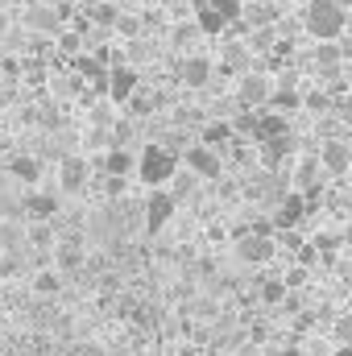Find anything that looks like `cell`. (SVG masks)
Masks as SVG:
<instances>
[{
  "label": "cell",
  "mask_w": 352,
  "mask_h": 356,
  "mask_svg": "<svg viewBox=\"0 0 352 356\" xmlns=\"http://www.w3.org/2000/svg\"><path fill=\"white\" fill-rule=\"evenodd\" d=\"M269 46H273V33H269V29L262 25V29L249 38V50H269Z\"/></svg>",
  "instance_id": "cell-36"
},
{
  "label": "cell",
  "mask_w": 352,
  "mask_h": 356,
  "mask_svg": "<svg viewBox=\"0 0 352 356\" xmlns=\"http://www.w3.org/2000/svg\"><path fill=\"white\" fill-rule=\"evenodd\" d=\"M21 249H25V224L0 220V253H21Z\"/></svg>",
  "instance_id": "cell-21"
},
{
  "label": "cell",
  "mask_w": 352,
  "mask_h": 356,
  "mask_svg": "<svg viewBox=\"0 0 352 356\" xmlns=\"http://www.w3.org/2000/svg\"><path fill=\"white\" fill-rule=\"evenodd\" d=\"M269 108H278V112H290V108H303V95L294 88H273V99H269Z\"/></svg>",
  "instance_id": "cell-28"
},
{
  "label": "cell",
  "mask_w": 352,
  "mask_h": 356,
  "mask_svg": "<svg viewBox=\"0 0 352 356\" xmlns=\"http://www.w3.org/2000/svg\"><path fill=\"white\" fill-rule=\"evenodd\" d=\"M199 182H203V178L195 175V170H186V166H178V175L170 178L166 186H170V195H175L178 203H182V199H191V195H195V186H199Z\"/></svg>",
  "instance_id": "cell-23"
},
{
  "label": "cell",
  "mask_w": 352,
  "mask_h": 356,
  "mask_svg": "<svg viewBox=\"0 0 352 356\" xmlns=\"http://www.w3.org/2000/svg\"><path fill=\"white\" fill-rule=\"evenodd\" d=\"M8 178L13 182H25V186H38V178H42V162L33 158V154H17V158H8Z\"/></svg>",
  "instance_id": "cell-17"
},
{
  "label": "cell",
  "mask_w": 352,
  "mask_h": 356,
  "mask_svg": "<svg viewBox=\"0 0 352 356\" xmlns=\"http://www.w3.org/2000/svg\"><path fill=\"white\" fill-rule=\"evenodd\" d=\"M175 211H178V199L166 191V186H154V191H150V199L141 203V228H145L150 236H158V232H166V228H170Z\"/></svg>",
  "instance_id": "cell-4"
},
{
  "label": "cell",
  "mask_w": 352,
  "mask_h": 356,
  "mask_svg": "<svg viewBox=\"0 0 352 356\" xmlns=\"http://www.w3.org/2000/svg\"><path fill=\"white\" fill-rule=\"evenodd\" d=\"M137 88H141V75H137V67H129V63H116V67L108 71V99H112V104H129Z\"/></svg>",
  "instance_id": "cell-12"
},
{
  "label": "cell",
  "mask_w": 352,
  "mask_h": 356,
  "mask_svg": "<svg viewBox=\"0 0 352 356\" xmlns=\"http://www.w3.org/2000/svg\"><path fill=\"white\" fill-rule=\"evenodd\" d=\"M319 162H323L328 178H349L352 175V145L340 141V137H328L319 145Z\"/></svg>",
  "instance_id": "cell-11"
},
{
  "label": "cell",
  "mask_w": 352,
  "mask_h": 356,
  "mask_svg": "<svg viewBox=\"0 0 352 356\" xmlns=\"http://www.w3.org/2000/svg\"><path fill=\"white\" fill-rule=\"evenodd\" d=\"M199 33H203L199 25H178L175 33H170V42H175V46H191V42H195Z\"/></svg>",
  "instance_id": "cell-32"
},
{
  "label": "cell",
  "mask_w": 352,
  "mask_h": 356,
  "mask_svg": "<svg viewBox=\"0 0 352 356\" xmlns=\"http://www.w3.org/2000/svg\"><path fill=\"white\" fill-rule=\"evenodd\" d=\"M195 25L207 33V38H216V33H224L228 29V21H224V13L211 4V0H195Z\"/></svg>",
  "instance_id": "cell-18"
},
{
  "label": "cell",
  "mask_w": 352,
  "mask_h": 356,
  "mask_svg": "<svg viewBox=\"0 0 352 356\" xmlns=\"http://www.w3.org/2000/svg\"><path fill=\"white\" fill-rule=\"evenodd\" d=\"M88 17H91V25H112V29H116V21H120V13H116L112 4H104V0H99V4H91Z\"/></svg>",
  "instance_id": "cell-29"
},
{
  "label": "cell",
  "mask_w": 352,
  "mask_h": 356,
  "mask_svg": "<svg viewBox=\"0 0 352 356\" xmlns=\"http://www.w3.org/2000/svg\"><path fill=\"white\" fill-rule=\"evenodd\" d=\"M63 17L67 13H54V8H29L25 13V25L38 29V33H63Z\"/></svg>",
  "instance_id": "cell-19"
},
{
  "label": "cell",
  "mask_w": 352,
  "mask_h": 356,
  "mask_svg": "<svg viewBox=\"0 0 352 356\" xmlns=\"http://www.w3.org/2000/svg\"><path fill=\"white\" fill-rule=\"evenodd\" d=\"M211 4L224 13V21H228V25H232V21H241V13H245V8H241V0H211Z\"/></svg>",
  "instance_id": "cell-34"
},
{
  "label": "cell",
  "mask_w": 352,
  "mask_h": 356,
  "mask_svg": "<svg viewBox=\"0 0 352 356\" xmlns=\"http://www.w3.org/2000/svg\"><path fill=\"white\" fill-rule=\"evenodd\" d=\"M71 356H104V348L91 340V344H75V353H71Z\"/></svg>",
  "instance_id": "cell-39"
},
{
  "label": "cell",
  "mask_w": 352,
  "mask_h": 356,
  "mask_svg": "<svg viewBox=\"0 0 352 356\" xmlns=\"http://www.w3.org/2000/svg\"><path fill=\"white\" fill-rule=\"evenodd\" d=\"M332 344L336 348H352V311H340L332 319Z\"/></svg>",
  "instance_id": "cell-27"
},
{
  "label": "cell",
  "mask_w": 352,
  "mask_h": 356,
  "mask_svg": "<svg viewBox=\"0 0 352 356\" xmlns=\"http://www.w3.org/2000/svg\"><path fill=\"white\" fill-rule=\"evenodd\" d=\"M116 29H120L125 38H137V33H141V21H137V17H120V21H116Z\"/></svg>",
  "instance_id": "cell-37"
},
{
  "label": "cell",
  "mask_w": 352,
  "mask_h": 356,
  "mask_svg": "<svg viewBox=\"0 0 352 356\" xmlns=\"http://www.w3.org/2000/svg\"><path fill=\"white\" fill-rule=\"evenodd\" d=\"M303 25L315 42H336L349 25V8L340 0H307L303 8Z\"/></svg>",
  "instance_id": "cell-2"
},
{
  "label": "cell",
  "mask_w": 352,
  "mask_h": 356,
  "mask_svg": "<svg viewBox=\"0 0 352 356\" xmlns=\"http://www.w3.org/2000/svg\"><path fill=\"white\" fill-rule=\"evenodd\" d=\"M199 141L220 149L224 141H237V129H232V120H207V124H203V133H199Z\"/></svg>",
  "instance_id": "cell-22"
},
{
  "label": "cell",
  "mask_w": 352,
  "mask_h": 356,
  "mask_svg": "<svg viewBox=\"0 0 352 356\" xmlns=\"http://www.w3.org/2000/svg\"><path fill=\"white\" fill-rule=\"evenodd\" d=\"M311 245H315V253H336L340 249V232H315Z\"/></svg>",
  "instance_id": "cell-31"
},
{
  "label": "cell",
  "mask_w": 352,
  "mask_h": 356,
  "mask_svg": "<svg viewBox=\"0 0 352 356\" xmlns=\"http://www.w3.org/2000/svg\"><path fill=\"white\" fill-rule=\"evenodd\" d=\"M58 216H63V195L38 186L21 195V220H58Z\"/></svg>",
  "instance_id": "cell-9"
},
{
  "label": "cell",
  "mask_w": 352,
  "mask_h": 356,
  "mask_svg": "<svg viewBox=\"0 0 352 356\" xmlns=\"http://www.w3.org/2000/svg\"><path fill=\"white\" fill-rule=\"evenodd\" d=\"M340 58H344V54H340L336 42H319V46H315V63H319L323 75H340Z\"/></svg>",
  "instance_id": "cell-24"
},
{
  "label": "cell",
  "mask_w": 352,
  "mask_h": 356,
  "mask_svg": "<svg viewBox=\"0 0 352 356\" xmlns=\"http://www.w3.org/2000/svg\"><path fill=\"white\" fill-rule=\"evenodd\" d=\"M332 356H352V348H336V353H332Z\"/></svg>",
  "instance_id": "cell-40"
},
{
  "label": "cell",
  "mask_w": 352,
  "mask_h": 356,
  "mask_svg": "<svg viewBox=\"0 0 352 356\" xmlns=\"http://www.w3.org/2000/svg\"><path fill=\"white\" fill-rule=\"evenodd\" d=\"M303 216H307V195H303V191H290V195L278 203V211H273V228H294Z\"/></svg>",
  "instance_id": "cell-16"
},
{
  "label": "cell",
  "mask_w": 352,
  "mask_h": 356,
  "mask_svg": "<svg viewBox=\"0 0 352 356\" xmlns=\"http://www.w3.org/2000/svg\"><path fill=\"white\" fill-rule=\"evenodd\" d=\"M286 294H290V286H286V282H265V286H262V302H265V307L286 302Z\"/></svg>",
  "instance_id": "cell-30"
},
{
  "label": "cell",
  "mask_w": 352,
  "mask_h": 356,
  "mask_svg": "<svg viewBox=\"0 0 352 356\" xmlns=\"http://www.w3.org/2000/svg\"><path fill=\"white\" fill-rule=\"evenodd\" d=\"M178 79H182V88H207L211 83V58H203V54H186L182 63H178Z\"/></svg>",
  "instance_id": "cell-15"
},
{
  "label": "cell",
  "mask_w": 352,
  "mask_h": 356,
  "mask_svg": "<svg viewBox=\"0 0 352 356\" xmlns=\"http://www.w3.org/2000/svg\"><path fill=\"white\" fill-rule=\"evenodd\" d=\"M273 79L265 75V71H245L241 79H237V108H269V99H273Z\"/></svg>",
  "instance_id": "cell-7"
},
{
  "label": "cell",
  "mask_w": 352,
  "mask_h": 356,
  "mask_svg": "<svg viewBox=\"0 0 352 356\" xmlns=\"http://www.w3.org/2000/svg\"><path fill=\"white\" fill-rule=\"evenodd\" d=\"M232 253H237V261L241 266H265V261H273V253H278V241L269 236V228L265 224H253V228H241L237 236H232Z\"/></svg>",
  "instance_id": "cell-3"
},
{
  "label": "cell",
  "mask_w": 352,
  "mask_h": 356,
  "mask_svg": "<svg viewBox=\"0 0 352 356\" xmlns=\"http://www.w3.org/2000/svg\"><path fill=\"white\" fill-rule=\"evenodd\" d=\"M83 42H88L83 29H63V33H58V54H63V58H79V54H83Z\"/></svg>",
  "instance_id": "cell-25"
},
{
  "label": "cell",
  "mask_w": 352,
  "mask_h": 356,
  "mask_svg": "<svg viewBox=\"0 0 352 356\" xmlns=\"http://www.w3.org/2000/svg\"><path fill=\"white\" fill-rule=\"evenodd\" d=\"M182 166H186V170H195L203 182H220V178H224V154H220L216 145L195 141V145H186V149H182Z\"/></svg>",
  "instance_id": "cell-5"
},
{
  "label": "cell",
  "mask_w": 352,
  "mask_h": 356,
  "mask_svg": "<svg viewBox=\"0 0 352 356\" xmlns=\"http://www.w3.org/2000/svg\"><path fill=\"white\" fill-rule=\"evenodd\" d=\"M303 104H307L311 112H328V108H336V99H328L323 91H311V95H303Z\"/></svg>",
  "instance_id": "cell-33"
},
{
  "label": "cell",
  "mask_w": 352,
  "mask_h": 356,
  "mask_svg": "<svg viewBox=\"0 0 352 356\" xmlns=\"http://www.w3.org/2000/svg\"><path fill=\"white\" fill-rule=\"evenodd\" d=\"M125 108H129V116H133V120H145V116H154V112L162 108V95H158V91L137 88V91H133V99H129Z\"/></svg>",
  "instance_id": "cell-20"
},
{
  "label": "cell",
  "mask_w": 352,
  "mask_h": 356,
  "mask_svg": "<svg viewBox=\"0 0 352 356\" xmlns=\"http://www.w3.org/2000/svg\"><path fill=\"white\" fill-rule=\"evenodd\" d=\"M323 178H328V170H323V162H319V158H298V162H294V170H290V191H303V195H307V203H311V199L319 195Z\"/></svg>",
  "instance_id": "cell-10"
},
{
  "label": "cell",
  "mask_w": 352,
  "mask_h": 356,
  "mask_svg": "<svg viewBox=\"0 0 352 356\" xmlns=\"http://www.w3.org/2000/svg\"><path fill=\"white\" fill-rule=\"evenodd\" d=\"M178 166H182V158H178L170 145H162V141H150V145H141L137 149V178H141V186H166L170 178L178 175Z\"/></svg>",
  "instance_id": "cell-1"
},
{
  "label": "cell",
  "mask_w": 352,
  "mask_h": 356,
  "mask_svg": "<svg viewBox=\"0 0 352 356\" xmlns=\"http://www.w3.org/2000/svg\"><path fill=\"white\" fill-rule=\"evenodd\" d=\"M286 133H290L286 112H278V108H257V120H253V141H273V137H286Z\"/></svg>",
  "instance_id": "cell-13"
},
{
  "label": "cell",
  "mask_w": 352,
  "mask_h": 356,
  "mask_svg": "<svg viewBox=\"0 0 352 356\" xmlns=\"http://www.w3.org/2000/svg\"><path fill=\"white\" fill-rule=\"evenodd\" d=\"M50 266L63 269L67 277L83 273V269H88V245H83V236L63 232V236H58V245H54V253H50Z\"/></svg>",
  "instance_id": "cell-8"
},
{
  "label": "cell",
  "mask_w": 352,
  "mask_h": 356,
  "mask_svg": "<svg viewBox=\"0 0 352 356\" xmlns=\"http://www.w3.org/2000/svg\"><path fill=\"white\" fill-rule=\"evenodd\" d=\"M79 4H88V8H91V4H99V0H79Z\"/></svg>",
  "instance_id": "cell-41"
},
{
  "label": "cell",
  "mask_w": 352,
  "mask_h": 356,
  "mask_svg": "<svg viewBox=\"0 0 352 356\" xmlns=\"http://www.w3.org/2000/svg\"><path fill=\"white\" fill-rule=\"evenodd\" d=\"M67 290V273L54 266H42L33 269V277H29V294H38V298H58Z\"/></svg>",
  "instance_id": "cell-14"
},
{
  "label": "cell",
  "mask_w": 352,
  "mask_h": 356,
  "mask_svg": "<svg viewBox=\"0 0 352 356\" xmlns=\"http://www.w3.org/2000/svg\"><path fill=\"white\" fill-rule=\"evenodd\" d=\"M245 58H249V46H228L224 50V63L228 67H245Z\"/></svg>",
  "instance_id": "cell-35"
},
{
  "label": "cell",
  "mask_w": 352,
  "mask_h": 356,
  "mask_svg": "<svg viewBox=\"0 0 352 356\" xmlns=\"http://www.w3.org/2000/svg\"><path fill=\"white\" fill-rule=\"evenodd\" d=\"M91 186V158L88 154H63L58 158V195H83Z\"/></svg>",
  "instance_id": "cell-6"
},
{
  "label": "cell",
  "mask_w": 352,
  "mask_h": 356,
  "mask_svg": "<svg viewBox=\"0 0 352 356\" xmlns=\"http://www.w3.org/2000/svg\"><path fill=\"white\" fill-rule=\"evenodd\" d=\"M336 116L352 120V95H336Z\"/></svg>",
  "instance_id": "cell-38"
},
{
  "label": "cell",
  "mask_w": 352,
  "mask_h": 356,
  "mask_svg": "<svg viewBox=\"0 0 352 356\" xmlns=\"http://www.w3.org/2000/svg\"><path fill=\"white\" fill-rule=\"evenodd\" d=\"M294 149V141H290V133L286 137H273V141H262V158H265V166H278L286 154Z\"/></svg>",
  "instance_id": "cell-26"
}]
</instances>
